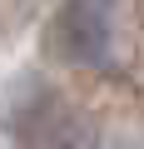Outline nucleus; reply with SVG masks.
Listing matches in <instances>:
<instances>
[{
    "instance_id": "obj_1",
    "label": "nucleus",
    "mask_w": 144,
    "mask_h": 149,
    "mask_svg": "<svg viewBox=\"0 0 144 149\" xmlns=\"http://www.w3.org/2000/svg\"><path fill=\"white\" fill-rule=\"evenodd\" d=\"M60 55L85 70H109L124 50L119 40V0H65L55 20Z\"/></svg>"
},
{
    "instance_id": "obj_2",
    "label": "nucleus",
    "mask_w": 144,
    "mask_h": 149,
    "mask_svg": "<svg viewBox=\"0 0 144 149\" xmlns=\"http://www.w3.org/2000/svg\"><path fill=\"white\" fill-rule=\"evenodd\" d=\"M20 149H99V134L95 124L70 109V104H45L25 119V134H20Z\"/></svg>"
}]
</instances>
